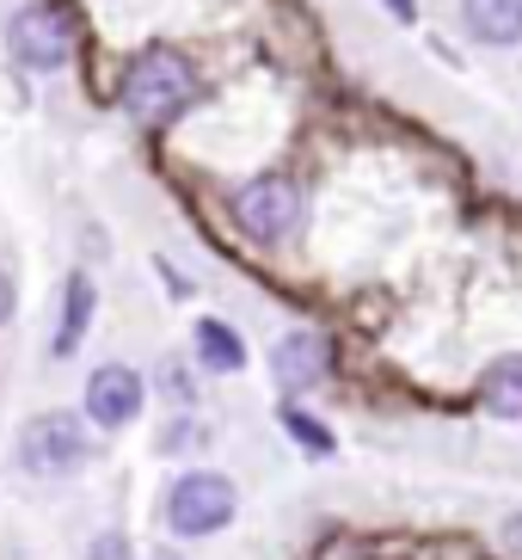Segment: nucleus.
<instances>
[{
    "mask_svg": "<svg viewBox=\"0 0 522 560\" xmlns=\"http://www.w3.org/2000/svg\"><path fill=\"white\" fill-rule=\"evenodd\" d=\"M117 100H123V112H130L135 124L161 130V124H173V117L197 100V68L185 62L179 50H142L130 68H123Z\"/></svg>",
    "mask_w": 522,
    "mask_h": 560,
    "instance_id": "f257e3e1",
    "label": "nucleus"
},
{
    "mask_svg": "<svg viewBox=\"0 0 522 560\" xmlns=\"http://www.w3.org/2000/svg\"><path fill=\"white\" fill-rule=\"evenodd\" d=\"M240 511V487L215 468H185L161 499V517L179 542H203V536H222Z\"/></svg>",
    "mask_w": 522,
    "mask_h": 560,
    "instance_id": "f03ea898",
    "label": "nucleus"
},
{
    "mask_svg": "<svg viewBox=\"0 0 522 560\" xmlns=\"http://www.w3.org/2000/svg\"><path fill=\"white\" fill-rule=\"evenodd\" d=\"M86 462H93V425H86L81 412H32L25 425H19V468L37 480H68L81 475Z\"/></svg>",
    "mask_w": 522,
    "mask_h": 560,
    "instance_id": "7ed1b4c3",
    "label": "nucleus"
},
{
    "mask_svg": "<svg viewBox=\"0 0 522 560\" xmlns=\"http://www.w3.org/2000/svg\"><path fill=\"white\" fill-rule=\"evenodd\" d=\"M7 50H13L19 68H32V74L68 68V56H74V19H68V7H56V0L19 7L7 19Z\"/></svg>",
    "mask_w": 522,
    "mask_h": 560,
    "instance_id": "20e7f679",
    "label": "nucleus"
},
{
    "mask_svg": "<svg viewBox=\"0 0 522 560\" xmlns=\"http://www.w3.org/2000/svg\"><path fill=\"white\" fill-rule=\"evenodd\" d=\"M234 222H240V234L259 241V247L295 241V229H301V185L283 179V173H264V179L240 185V191H234Z\"/></svg>",
    "mask_w": 522,
    "mask_h": 560,
    "instance_id": "39448f33",
    "label": "nucleus"
},
{
    "mask_svg": "<svg viewBox=\"0 0 522 560\" xmlns=\"http://www.w3.org/2000/svg\"><path fill=\"white\" fill-rule=\"evenodd\" d=\"M147 407V382L135 363H98L93 376H86V395H81V419L93 431H123L135 425Z\"/></svg>",
    "mask_w": 522,
    "mask_h": 560,
    "instance_id": "423d86ee",
    "label": "nucleus"
},
{
    "mask_svg": "<svg viewBox=\"0 0 522 560\" xmlns=\"http://www.w3.org/2000/svg\"><path fill=\"white\" fill-rule=\"evenodd\" d=\"M332 370V339L320 327H295L271 346V382H277L289 400H301L308 388H320Z\"/></svg>",
    "mask_w": 522,
    "mask_h": 560,
    "instance_id": "0eeeda50",
    "label": "nucleus"
},
{
    "mask_svg": "<svg viewBox=\"0 0 522 560\" xmlns=\"http://www.w3.org/2000/svg\"><path fill=\"white\" fill-rule=\"evenodd\" d=\"M461 25L486 50H510L522 44V0H461Z\"/></svg>",
    "mask_w": 522,
    "mask_h": 560,
    "instance_id": "6e6552de",
    "label": "nucleus"
},
{
    "mask_svg": "<svg viewBox=\"0 0 522 560\" xmlns=\"http://www.w3.org/2000/svg\"><path fill=\"white\" fill-rule=\"evenodd\" d=\"M93 308H98V283L86 278V271H74V278L62 283V320H56V339H49L56 358H74V351H81V339L93 332Z\"/></svg>",
    "mask_w": 522,
    "mask_h": 560,
    "instance_id": "1a4fd4ad",
    "label": "nucleus"
},
{
    "mask_svg": "<svg viewBox=\"0 0 522 560\" xmlns=\"http://www.w3.org/2000/svg\"><path fill=\"white\" fill-rule=\"evenodd\" d=\"M479 407L491 419H522V351H505V358H491L474 382Z\"/></svg>",
    "mask_w": 522,
    "mask_h": 560,
    "instance_id": "9d476101",
    "label": "nucleus"
},
{
    "mask_svg": "<svg viewBox=\"0 0 522 560\" xmlns=\"http://www.w3.org/2000/svg\"><path fill=\"white\" fill-rule=\"evenodd\" d=\"M191 346H197V363H203V370H215V376L246 370V339L228 327V320H197Z\"/></svg>",
    "mask_w": 522,
    "mask_h": 560,
    "instance_id": "9b49d317",
    "label": "nucleus"
},
{
    "mask_svg": "<svg viewBox=\"0 0 522 560\" xmlns=\"http://www.w3.org/2000/svg\"><path fill=\"white\" fill-rule=\"evenodd\" d=\"M277 425L289 431V438H295L301 450H308V456H332V431L320 425V419H313L308 407H295V400H289V407H277Z\"/></svg>",
    "mask_w": 522,
    "mask_h": 560,
    "instance_id": "f8f14e48",
    "label": "nucleus"
},
{
    "mask_svg": "<svg viewBox=\"0 0 522 560\" xmlns=\"http://www.w3.org/2000/svg\"><path fill=\"white\" fill-rule=\"evenodd\" d=\"M161 395L173 400V407H197V376L185 370L179 358H166V370H161Z\"/></svg>",
    "mask_w": 522,
    "mask_h": 560,
    "instance_id": "ddd939ff",
    "label": "nucleus"
},
{
    "mask_svg": "<svg viewBox=\"0 0 522 560\" xmlns=\"http://www.w3.org/2000/svg\"><path fill=\"white\" fill-rule=\"evenodd\" d=\"M81 560H135V542L123 536V529H98L93 542H86Z\"/></svg>",
    "mask_w": 522,
    "mask_h": 560,
    "instance_id": "4468645a",
    "label": "nucleus"
},
{
    "mask_svg": "<svg viewBox=\"0 0 522 560\" xmlns=\"http://www.w3.org/2000/svg\"><path fill=\"white\" fill-rule=\"evenodd\" d=\"M498 542H505V555H510V560H522V511H510V517H505Z\"/></svg>",
    "mask_w": 522,
    "mask_h": 560,
    "instance_id": "2eb2a0df",
    "label": "nucleus"
},
{
    "mask_svg": "<svg viewBox=\"0 0 522 560\" xmlns=\"http://www.w3.org/2000/svg\"><path fill=\"white\" fill-rule=\"evenodd\" d=\"M381 7H388L400 25H412V19H418V0H381Z\"/></svg>",
    "mask_w": 522,
    "mask_h": 560,
    "instance_id": "dca6fc26",
    "label": "nucleus"
},
{
    "mask_svg": "<svg viewBox=\"0 0 522 560\" xmlns=\"http://www.w3.org/2000/svg\"><path fill=\"white\" fill-rule=\"evenodd\" d=\"M7 320H13V278L0 271V327H7Z\"/></svg>",
    "mask_w": 522,
    "mask_h": 560,
    "instance_id": "f3484780",
    "label": "nucleus"
},
{
    "mask_svg": "<svg viewBox=\"0 0 522 560\" xmlns=\"http://www.w3.org/2000/svg\"><path fill=\"white\" fill-rule=\"evenodd\" d=\"M154 560H173V555H154Z\"/></svg>",
    "mask_w": 522,
    "mask_h": 560,
    "instance_id": "a211bd4d",
    "label": "nucleus"
}]
</instances>
